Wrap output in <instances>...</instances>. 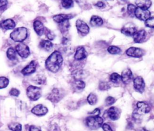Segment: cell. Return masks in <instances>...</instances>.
I'll list each match as a JSON object with an SVG mask.
<instances>
[{
  "label": "cell",
  "instance_id": "3957f363",
  "mask_svg": "<svg viewBox=\"0 0 154 131\" xmlns=\"http://www.w3.org/2000/svg\"><path fill=\"white\" fill-rule=\"evenodd\" d=\"M28 36V30L25 27H19L14 30L10 34V38L17 42H22Z\"/></svg>",
  "mask_w": 154,
  "mask_h": 131
},
{
  "label": "cell",
  "instance_id": "d6986e66",
  "mask_svg": "<svg viewBox=\"0 0 154 131\" xmlns=\"http://www.w3.org/2000/svg\"><path fill=\"white\" fill-rule=\"evenodd\" d=\"M37 63L35 61H31L28 65H27L22 70V73L24 75H28L34 73L36 69Z\"/></svg>",
  "mask_w": 154,
  "mask_h": 131
},
{
  "label": "cell",
  "instance_id": "9a60e30c",
  "mask_svg": "<svg viewBox=\"0 0 154 131\" xmlns=\"http://www.w3.org/2000/svg\"><path fill=\"white\" fill-rule=\"evenodd\" d=\"M121 80L124 84H129L133 80V74L129 68L124 69L121 74Z\"/></svg>",
  "mask_w": 154,
  "mask_h": 131
},
{
  "label": "cell",
  "instance_id": "e575fe53",
  "mask_svg": "<svg viewBox=\"0 0 154 131\" xmlns=\"http://www.w3.org/2000/svg\"><path fill=\"white\" fill-rule=\"evenodd\" d=\"M137 8V6L132 4H129L127 6V12L129 16H134V13L135 9Z\"/></svg>",
  "mask_w": 154,
  "mask_h": 131
},
{
  "label": "cell",
  "instance_id": "9c48e42d",
  "mask_svg": "<svg viewBox=\"0 0 154 131\" xmlns=\"http://www.w3.org/2000/svg\"><path fill=\"white\" fill-rule=\"evenodd\" d=\"M126 54L129 57L140 58L144 55L145 51L137 47H130L126 50Z\"/></svg>",
  "mask_w": 154,
  "mask_h": 131
},
{
  "label": "cell",
  "instance_id": "2e32d148",
  "mask_svg": "<svg viewBox=\"0 0 154 131\" xmlns=\"http://www.w3.org/2000/svg\"><path fill=\"white\" fill-rule=\"evenodd\" d=\"M136 110L141 114L148 113L151 109L150 105L146 101H138L136 104Z\"/></svg>",
  "mask_w": 154,
  "mask_h": 131
},
{
  "label": "cell",
  "instance_id": "836d02e7",
  "mask_svg": "<svg viewBox=\"0 0 154 131\" xmlns=\"http://www.w3.org/2000/svg\"><path fill=\"white\" fill-rule=\"evenodd\" d=\"M61 4L63 8L67 9L72 7L74 2L73 0H61Z\"/></svg>",
  "mask_w": 154,
  "mask_h": 131
},
{
  "label": "cell",
  "instance_id": "f907efd6",
  "mask_svg": "<svg viewBox=\"0 0 154 131\" xmlns=\"http://www.w3.org/2000/svg\"><path fill=\"white\" fill-rule=\"evenodd\" d=\"M123 1H124V0H123Z\"/></svg>",
  "mask_w": 154,
  "mask_h": 131
},
{
  "label": "cell",
  "instance_id": "f1b7e54d",
  "mask_svg": "<svg viewBox=\"0 0 154 131\" xmlns=\"http://www.w3.org/2000/svg\"><path fill=\"white\" fill-rule=\"evenodd\" d=\"M97 96L96 94L91 92L87 97V101L90 105H94L97 102Z\"/></svg>",
  "mask_w": 154,
  "mask_h": 131
},
{
  "label": "cell",
  "instance_id": "52a82bcc",
  "mask_svg": "<svg viewBox=\"0 0 154 131\" xmlns=\"http://www.w3.org/2000/svg\"><path fill=\"white\" fill-rule=\"evenodd\" d=\"M76 27L78 33L82 36L88 34L90 31V27L88 25L81 19H78L76 21Z\"/></svg>",
  "mask_w": 154,
  "mask_h": 131
},
{
  "label": "cell",
  "instance_id": "d4e9b609",
  "mask_svg": "<svg viewBox=\"0 0 154 131\" xmlns=\"http://www.w3.org/2000/svg\"><path fill=\"white\" fill-rule=\"evenodd\" d=\"M151 0H136L135 5L137 7L149 9L152 5Z\"/></svg>",
  "mask_w": 154,
  "mask_h": 131
},
{
  "label": "cell",
  "instance_id": "8fae6325",
  "mask_svg": "<svg viewBox=\"0 0 154 131\" xmlns=\"http://www.w3.org/2000/svg\"><path fill=\"white\" fill-rule=\"evenodd\" d=\"M107 117L111 120L115 121L118 120L120 116V110L116 107V106H111L106 111Z\"/></svg>",
  "mask_w": 154,
  "mask_h": 131
},
{
  "label": "cell",
  "instance_id": "c3c4849f",
  "mask_svg": "<svg viewBox=\"0 0 154 131\" xmlns=\"http://www.w3.org/2000/svg\"><path fill=\"white\" fill-rule=\"evenodd\" d=\"M137 131H149V130L145 129L144 127H138L137 128Z\"/></svg>",
  "mask_w": 154,
  "mask_h": 131
},
{
  "label": "cell",
  "instance_id": "7a4b0ae2",
  "mask_svg": "<svg viewBox=\"0 0 154 131\" xmlns=\"http://www.w3.org/2000/svg\"><path fill=\"white\" fill-rule=\"evenodd\" d=\"M103 124V118L99 115H91L86 118L85 124L91 130H96L102 127Z\"/></svg>",
  "mask_w": 154,
  "mask_h": 131
},
{
  "label": "cell",
  "instance_id": "ab89813d",
  "mask_svg": "<svg viewBox=\"0 0 154 131\" xmlns=\"http://www.w3.org/2000/svg\"><path fill=\"white\" fill-rule=\"evenodd\" d=\"M45 33L46 34V36L47 37V38L49 40H54L55 37V34L50 30H48V29H45Z\"/></svg>",
  "mask_w": 154,
  "mask_h": 131
},
{
  "label": "cell",
  "instance_id": "816d5d0a",
  "mask_svg": "<svg viewBox=\"0 0 154 131\" xmlns=\"http://www.w3.org/2000/svg\"><path fill=\"white\" fill-rule=\"evenodd\" d=\"M106 1H107V0H106Z\"/></svg>",
  "mask_w": 154,
  "mask_h": 131
},
{
  "label": "cell",
  "instance_id": "5bb4252c",
  "mask_svg": "<svg viewBox=\"0 0 154 131\" xmlns=\"http://www.w3.org/2000/svg\"><path fill=\"white\" fill-rule=\"evenodd\" d=\"M136 27L132 23L125 24L121 29V33L128 36H132L137 31Z\"/></svg>",
  "mask_w": 154,
  "mask_h": 131
},
{
  "label": "cell",
  "instance_id": "d6a6232c",
  "mask_svg": "<svg viewBox=\"0 0 154 131\" xmlns=\"http://www.w3.org/2000/svg\"><path fill=\"white\" fill-rule=\"evenodd\" d=\"M110 84L105 81H101L99 83L98 88L100 91H106L110 88Z\"/></svg>",
  "mask_w": 154,
  "mask_h": 131
},
{
  "label": "cell",
  "instance_id": "681fc988",
  "mask_svg": "<svg viewBox=\"0 0 154 131\" xmlns=\"http://www.w3.org/2000/svg\"><path fill=\"white\" fill-rule=\"evenodd\" d=\"M0 126H1V124H0ZM0 127H1V126H0Z\"/></svg>",
  "mask_w": 154,
  "mask_h": 131
},
{
  "label": "cell",
  "instance_id": "8d00e7d4",
  "mask_svg": "<svg viewBox=\"0 0 154 131\" xmlns=\"http://www.w3.org/2000/svg\"><path fill=\"white\" fill-rule=\"evenodd\" d=\"M9 83V80L5 77H0V89L6 88Z\"/></svg>",
  "mask_w": 154,
  "mask_h": 131
},
{
  "label": "cell",
  "instance_id": "f35d334b",
  "mask_svg": "<svg viewBox=\"0 0 154 131\" xmlns=\"http://www.w3.org/2000/svg\"><path fill=\"white\" fill-rule=\"evenodd\" d=\"M116 101V99L111 96L107 97L105 100V104L106 106H109L113 104Z\"/></svg>",
  "mask_w": 154,
  "mask_h": 131
},
{
  "label": "cell",
  "instance_id": "30bf717a",
  "mask_svg": "<svg viewBox=\"0 0 154 131\" xmlns=\"http://www.w3.org/2000/svg\"><path fill=\"white\" fill-rule=\"evenodd\" d=\"M133 86L137 92L143 93L145 88V83L143 78L140 76H137L134 78L133 79Z\"/></svg>",
  "mask_w": 154,
  "mask_h": 131
},
{
  "label": "cell",
  "instance_id": "ac0fdd59",
  "mask_svg": "<svg viewBox=\"0 0 154 131\" xmlns=\"http://www.w3.org/2000/svg\"><path fill=\"white\" fill-rule=\"evenodd\" d=\"M88 75V72L82 69H75L72 72V76L74 80H82Z\"/></svg>",
  "mask_w": 154,
  "mask_h": 131
},
{
  "label": "cell",
  "instance_id": "603a6c76",
  "mask_svg": "<svg viewBox=\"0 0 154 131\" xmlns=\"http://www.w3.org/2000/svg\"><path fill=\"white\" fill-rule=\"evenodd\" d=\"M33 27L34 29V31H35V33L39 35V36H42V34H43V33L45 31V29L46 28L44 27L43 23L39 21V20H35L33 24Z\"/></svg>",
  "mask_w": 154,
  "mask_h": 131
},
{
  "label": "cell",
  "instance_id": "83f0119b",
  "mask_svg": "<svg viewBox=\"0 0 154 131\" xmlns=\"http://www.w3.org/2000/svg\"><path fill=\"white\" fill-rule=\"evenodd\" d=\"M109 80L114 84H119L122 81L121 76L117 72H113L109 75Z\"/></svg>",
  "mask_w": 154,
  "mask_h": 131
},
{
  "label": "cell",
  "instance_id": "74e56055",
  "mask_svg": "<svg viewBox=\"0 0 154 131\" xmlns=\"http://www.w3.org/2000/svg\"><path fill=\"white\" fill-rule=\"evenodd\" d=\"M145 25L147 27L154 28V16H150L144 21Z\"/></svg>",
  "mask_w": 154,
  "mask_h": 131
},
{
  "label": "cell",
  "instance_id": "ba28073f",
  "mask_svg": "<svg viewBox=\"0 0 154 131\" xmlns=\"http://www.w3.org/2000/svg\"><path fill=\"white\" fill-rule=\"evenodd\" d=\"M15 50L16 53L19 54V56L22 58H27L29 55V47L28 46V45L23 43H18L15 47Z\"/></svg>",
  "mask_w": 154,
  "mask_h": 131
},
{
  "label": "cell",
  "instance_id": "7bdbcfd3",
  "mask_svg": "<svg viewBox=\"0 0 154 131\" xmlns=\"http://www.w3.org/2000/svg\"><path fill=\"white\" fill-rule=\"evenodd\" d=\"M29 131H42L40 127L31 125L29 127Z\"/></svg>",
  "mask_w": 154,
  "mask_h": 131
},
{
  "label": "cell",
  "instance_id": "ee69618b",
  "mask_svg": "<svg viewBox=\"0 0 154 131\" xmlns=\"http://www.w3.org/2000/svg\"><path fill=\"white\" fill-rule=\"evenodd\" d=\"M8 4V0H0V9L4 8Z\"/></svg>",
  "mask_w": 154,
  "mask_h": 131
},
{
  "label": "cell",
  "instance_id": "60d3db41",
  "mask_svg": "<svg viewBox=\"0 0 154 131\" xmlns=\"http://www.w3.org/2000/svg\"><path fill=\"white\" fill-rule=\"evenodd\" d=\"M9 94H10V95H11L12 96L18 97L19 95L20 94V91L18 89H17L16 88H12L10 91Z\"/></svg>",
  "mask_w": 154,
  "mask_h": 131
},
{
  "label": "cell",
  "instance_id": "277c9868",
  "mask_svg": "<svg viewBox=\"0 0 154 131\" xmlns=\"http://www.w3.org/2000/svg\"><path fill=\"white\" fill-rule=\"evenodd\" d=\"M65 95V91L61 88H55L48 94L47 99L52 103H56L59 102Z\"/></svg>",
  "mask_w": 154,
  "mask_h": 131
},
{
  "label": "cell",
  "instance_id": "4fadbf2b",
  "mask_svg": "<svg viewBox=\"0 0 154 131\" xmlns=\"http://www.w3.org/2000/svg\"><path fill=\"white\" fill-rule=\"evenodd\" d=\"M87 53L83 46H78L74 54V59L76 61H82L87 57Z\"/></svg>",
  "mask_w": 154,
  "mask_h": 131
},
{
  "label": "cell",
  "instance_id": "44dd1931",
  "mask_svg": "<svg viewBox=\"0 0 154 131\" xmlns=\"http://www.w3.org/2000/svg\"><path fill=\"white\" fill-rule=\"evenodd\" d=\"M75 15L72 14H58L53 16V20L58 24H60L64 21L69 20L73 18Z\"/></svg>",
  "mask_w": 154,
  "mask_h": 131
},
{
  "label": "cell",
  "instance_id": "cb8c5ba5",
  "mask_svg": "<svg viewBox=\"0 0 154 131\" xmlns=\"http://www.w3.org/2000/svg\"><path fill=\"white\" fill-rule=\"evenodd\" d=\"M103 24V20L100 16L93 15L90 20V25L92 27H100Z\"/></svg>",
  "mask_w": 154,
  "mask_h": 131
},
{
  "label": "cell",
  "instance_id": "e0dca14e",
  "mask_svg": "<svg viewBox=\"0 0 154 131\" xmlns=\"http://www.w3.org/2000/svg\"><path fill=\"white\" fill-rule=\"evenodd\" d=\"M48 109L43 104H38L31 109V112L37 116H43L47 113Z\"/></svg>",
  "mask_w": 154,
  "mask_h": 131
},
{
  "label": "cell",
  "instance_id": "4dcf8cb0",
  "mask_svg": "<svg viewBox=\"0 0 154 131\" xmlns=\"http://www.w3.org/2000/svg\"><path fill=\"white\" fill-rule=\"evenodd\" d=\"M7 56L11 60H15L16 59V51L15 49L13 47L9 48L7 51Z\"/></svg>",
  "mask_w": 154,
  "mask_h": 131
},
{
  "label": "cell",
  "instance_id": "b9f144b4",
  "mask_svg": "<svg viewBox=\"0 0 154 131\" xmlns=\"http://www.w3.org/2000/svg\"><path fill=\"white\" fill-rule=\"evenodd\" d=\"M102 127L103 131H113L111 126L106 123H103L102 126Z\"/></svg>",
  "mask_w": 154,
  "mask_h": 131
},
{
  "label": "cell",
  "instance_id": "6da1fadb",
  "mask_svg": "<svg viewBox=\"0 0 154 131\" xmlns=\"http://www.w3.org/2000/svg\"><path fill=\"white\" fill-rule=\"evenodd\" d=\"M63 59L61 53L59 51H54L46 59L45 66L49 71L55 73L61 68Z\"/></svg>",
  "mask_w": 154,
  "mask_h": 131
},
{
  "label": "cell",
  "instance_id": "7dc6e473",
  "mask_svg": "<svg viewBox=\"0 0 154 131\" xmlns=\"http://www.w3.org/2000/svg\"><path fill=\"white\" fill-rule=\"evenodd\" d=\"M49 131H61V130L57 125L55 124V125L51 126Z\"/></svg>",
  "mask_w": 154,
  "mask_h": 131
},
{
  "label": "cell",
  "instance_id": "bcb514c9",
  "mask_svg": "<svg viewBox=\"0 0 154 131\" xmlns=\"http://www.w3.org/2000/svg\"><path fill=\"white\" fill-rule=\"evenodd\" d=\"M89 113L92 115H99V114H100V109H95L94 110H93L92 112H90Z\"/></svg>",
  "mask_w": 154,
  "mask_h": 131
},
{
  "label": "cell",
  "instance_id": "f546056e",
  "mask_svg": "<svg viewBox=\"0 0 154 131\" xmlns=\"http://www.w3.org/2000/svg\"><path fill=\"white\" fill-rule=\"evenodd\" d=\"M107 51L109 54H114V55L119 54L122 52V50L119 47H118L117 46H114V45L109 46L107 48Z\"/></svg>",
  "mask_w": 154,
  "mask_h": 131
},
{
  "label": "cell",
  "instance_id": "8992f818",
  "mask_svg": "<svg viewBox=\"0 0 154 131\" xmlns=\"http://www.w3.org/2000/svg\"><path fill=\"white\" fill-rule=\"evenodd\" d=\"M134 16L140 21H145L151 16V13L148 9H144L137 7L134 13Z\"/></svg>",
  "mask_w": 154,
  "mask_h": 131
},
{
  "label": "cell",
  "instance_id": "f6af8a7d",
  "mask_svg": "<svg viewBox=\"0 0 154 131\" xmlns=\"http://www.w3.org/2000/svg\"><path fill=\"white\" fill-rule=\"evenodd\" d=\"M94 5L98 8H102L105 6V3L103 1H97L94 4Z\"/></svg>",
  "mask_w": 154,
  "mask_h": 131
},
{
  "label": "cell",
  "instance_id": "4316f807",
  "mask_svg": "<svg viewBox=\"0 0 154 131\" xmlns=\"http://www.w3.org/2000/svg\"><path fill=\"white\" fill-rule=\"evenodd\" d=\"M58 27L59 29L62 34L65 35L69 31V29L70 28V22L69 20L64 21L60 24H58Z\"/></svg>",
  "mask_w": 154,
  "mask_h": 131
},
{
  "label": "cell",
  "instance_id": "1f68e13d",
  "mask_svg": "<svg viewBox=\"0 0 154 131\" xmlns=\"http://www.w3.org/2000/svg\"><path fill=\"white\" fill-rule=\"evenodd\" d=\"M8 128L11 131H21L22 125L19 123H11L8 124Z\"/></svg>",
  "mask_w": 154,
  "mask_h": 131
},
{
  "label": "cell",
  "instance_id": "7402d4cb",
  "mask_svg": "<svg viewBox=\"0 0 154 131\" xmlns=\"http://www.w3.org/2000/svg\"><path fill=\"white\" fill-rule=\"evenodd\" d=\"M85 86V83L83 80H74L72 83V88L74 92H81Z\"/></svg>",
  "mask_w": 154,
  "mask_h": 131
},
{
  "label": "cell",
  "instance_id": "ffe728a7",
  "mask_svg": "<svg viewBox=\"0 0 154 131\" xmlns=\"http://www.w3.org/2000/svg\"><path fill=\"white\" fill-rule=\"evenodd\" d=\"M16 26L15 22L11 19H7L4 20L0 22V27L5 30H11L14 28Z\"/></svg>",
  "mask_w": 154,
  "mask_h": 131
},
{
  "label": "cell",
  "instance_id": "484cf974",
  "mask_svg": "<svg viewBox=\"0 0 154 131\" xmlns=\"http://www.w3.org/2000/svg\"><path fill=\"white\" fill-rule=\"evenodd\" d=\"M39 45L41 48L47 51H51L53 48V43L49 40H42Z\"/></svg>",
  "mask_w": 154,
  "mask_h": 131
},
{
  "label": "cell",
  "instance_id": "7c38bea8",
  "mask_svg": "<svg viewBox=\"0 0 154 131\" xmlns=\"http://www.w3.org/2000/svg\"><path fill=\"white\" fill-rule=\"evenodd\" d=\"M147 32L144 29L137 30V31L132 36L134 41L135 43H142L146 40Z\"/></svg>",
  "mask_w": 154,
  "mask_h": 131
},
{
  "label": "cell",
  "instance_id": "d590c367",
  "mask_svg": "<svg viewBox=\"0 0 154 131\" xmlns=\"http://www.w3.org/2000/svg\"><path fill=\"white\" fill-rule=\"evenodd\" d=\"M34 81L37 84L43 85V84H45V83H46V78H45V77H44L42 75H37L35 77Z\"/></svg>",
  "mask_w": 154,
  "mask_h": 131
},
{
  "label": "cell",
  "instance_id": "5b68a950",
  "mask_svg": "<svg viewBox=\"0 0 154 131\" xmlns=\"http://www.w3.org/2000/svg\"><path fill=\"white\" fill-rule=\"evenodd\" d=\"M26 95L31 100H37L40 98L42 95L41 88L31 85L28 86L26 89Z\"/></svg>",
  "mask_w": 154,
  "mask_h": 131
}]
</instances>
